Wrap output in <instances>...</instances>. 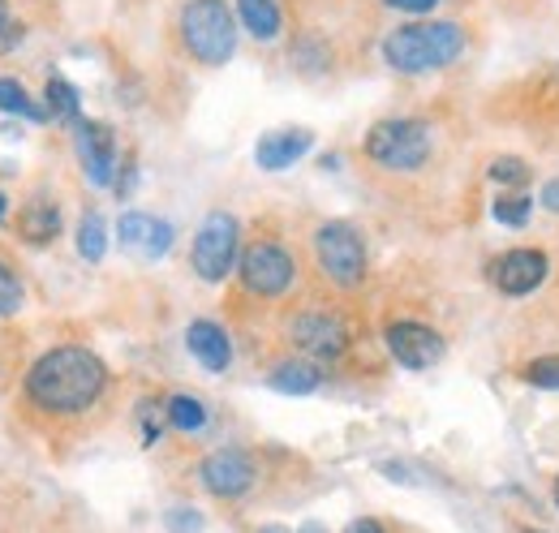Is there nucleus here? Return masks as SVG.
Segmentation results:
<instances>
[{
	"instance_id": "obj_1",
	"label": "nucleus",
	"mask_w": 559,
	"mask_h": 533,
	"mask_svg": "<svg viewBox=\"0 0 559 533\" xmlns=\"http://www.w3.org/2000/svg\"><path fill=\"white\" fill-rule=\"evenodd\" d=\"M22 388H26V400L39 413L78 417V413H86L95 400L104 396L108 366L82 344H57V348H48V353H39L31 362Z\"/></svg>"
},
{
	"instance_id": "obj_2",
	"label": "nucleus",
	"mask_w": 559,
	"mask_h": 533,
	"mask_svg": "<svg viewBox=\"0 0 559 533\" xmlns=\"http://www.w3.org/2000/svg\"><path fill=\"white\" fill-rule=\"evenodd\" d=\"M469 35L461 22L452 17H435V22H409L383 35V61L396 73H430V69H448L465 52Z\"/></svg>"
},
{
	"instance_id": "obj_3",
	"label": "nucleus",
	"mask_w": 559,
	"mask_h": 533,
	"mask_svg": "<svg viewBox=\"0 0 559 533\" xmlns=\"http://www.w3.org/2000/svg\"><path fill=\"white\" fill-rule=\"evenodd\" d=\"M177 31L199 66H224L237 52V17L224 0H186Z\"/></svg>"
},
{
	"instance_id": "obj_4",
	"label": "nucleus",
	"mask_w": 559,
	"mask_h": 533,
	"mask_svg": "<svg viewBox=\"0 0 559 533\" xmlns=\"http://www.w3.org/2000/svg\"><path fill=\"white\" fill-rule=\"evenodd\" d=\"M361 151L370 164H379L388 173H418L430 159V130H426V121H414V117L379 121V126H370Z\"/></svg>"
},
{
	"instance_id": "obj_5",
	"label": "nucleus",
	"mask_w": 559,
	"mask_h": 533,
	"mask_svg": "<svg viewBox=\"0 0 559 533\" xmlns=\"http://www.w3.org/2000/svg\"><path fill=\"white\" fill-rule=\"evenodd\" d=\"M241 263V224L228 215V211H211L207 220L199 224L194 233V246H190V266L199 280L207 284H224Z\"/></svg>"
},
{
	"instance_id": "obj_6",
	"label": "nucleus",
	"mask_w": 559,
	"mask_h": 533,
	"mask_svg": "<svg viewBox=\"0 0 559 533\" xmlns=\"http://www.w3.org/2000/svg\"><path fill=\"white\" fill-rule=\"evenodd\" d=\"M314 259H319V271L332 284H341V288H357L366 280V241H361V233L353 228L349 220L319 224V233H314Z\"/></svg>"
},
{
	"instance_id": "obj_7",
	"label": "nucleus",
	"mask_w": 559,
	"mask_h": 533,
	"mask_svg": "<svg viewBox=\"0 0 559 533\" xmlns=\"http://www.w3.org/2000/svg\"><path fill=\"white\" fill-rule=\"evenodd\" d=\"M237 275H241V288L250 297H263V301H276L293 288L297 280V259L288 246H280L272 237L254 241L241 250V263H237Z\"/></svg>"
},
{
	"instance_id": "obj_8",
	"label": "nucleus",
	"mask_w": 559,
	"mask_h": 533,
	"mask_svg": "<svg viewBox=\"0 0 559 533\" xmlns=\"http://www.w3.org/2000/svg\"><path fill=\"white\" fill-rule=\"evenodd\" d=\"M288 340L310 357V362H341L349 353V328L345 319L328 310H301L288 319Z\"/></svg>"
},
{
	"instance_id": "obj_9",
	"label": "nucleus",
	"mask_w": 559,
	"mask_h": 533,
	"mask_svg": "<svg viewBox=\"0 0 559 533\" xmlns=\"http://www.w3.org/2000/svg\"><path fill=\"white\" fill-rule=\"evenodd\" d=\"M254 477H259V465L241 448H215L211 457H203V465H199V482L207 486V495H215V499H241V495H250Z\"/></svg>"
},
{
	"instance_id": "obj_10",
	"label": "nucleus",
	"mask_w": 559,
	"mask_h": 533,
	"mask_svg": "<svg viewBox=\"0 0 559 533\" xmlns=\"http://www.w3.org/2000/svg\"><path fill=\"white\" fill-rule=\"evenodd\" d=\"M73 146H78V159H82V173H86L91 186L104 190V186L117 181L121 159H117V133H112V126L82 117V121L73 126Z\"/></svg>"
},
{
	"instance_id": "obj_11",
	"label": "nucleus",
	"mask_w": 559,
	"mask_h": 533,
	"mask_svg": "<svg viewBox=\"0 0 559 533\" xmlns=\"http://www.w3.org/2000/svg\"><path fill=\"white\" fill-rule=\"evenodd\" d=\"M388 353L405 366V370H430V366H439L443 362V353H448V344H443V335L435 332V328H426L418 319H396V323H388Z\"/></svg>"
},
{
	"instance_id": "obj_12",
	"label": "nucleus",
	"mask_w": 559,
	"mask_h": 533,
	"mask_svg": "<svg viewBox=\"0 0 559 533\" xmlns=\"http://www.w3.org/2000/svg\"><path fill=\"white\" fill-rule=\"evenodd\" d=\"M117 246L142 259V263H159L168 250H173V224L159 220V215H146V211H126L117 220Z\"/></svg>"
},
{
	"instance_id": "obj_13",
	"label": "nucleus",
	"mask_w": 559,
	"mask_h": 533,
	"mask_svg": "<svg viewBox=\"0 0 559 533\" xmlns=\"http://www.w3.org/2000/svg\"><path fill=\"white\" fill-rule=\"evenodd\" d=\"M547 271H551V259H547L543 250L521 246V250H508L503 259H495L490 280H495V288H499L503 297H530V293L547 280Z\"/></svg>"
},
{
	"instance_id": "obj_14",
	"label": "nucleus",
	"mask_w": 559,
	"mask_h": 533,
	"mask_svg": "<svg viewBox=\"0 0 559 533\" xmlns=\"http://www.w3.org/2000/svg\"><path fill=\"white\" fill-rule=\"evenodd\" d=\"M186 348L194 353V362L203 370H211V375H224L233 366V340H228V332L215 319H194L186 328Z\"/></svg>"
},
{
	"instance_id": "obj_15",
	"label": "nucleus",
	"mask_w": 559,
	"mask_h": 533,
	"mask_svg": "<svg viewBox=\"0 0 559 533\" xmlns=\"http://www.w3.org/2000/svg\"><path fill=\"white\" fill-rule=\"evenodd\" d=\"M310 146H314V133L310 130H297V126L272 130L259 138V146H254V164L267 168V173H280V168H293Z\"/></svg>"
},
{
	"instance_id": "obj_16",
	"label": "nucleus",
	"mask_w": 559,
	"mask_h": 533,
	"mask_svg": "<svg viewBox=\"0 0 559 533\" xmlns=\"http://www.w3.org/2000/svg\"><path fill=\"white\" fill-rule=\"evenodd\" d=\"M13 228H17V237H22L26 246H52V241L61 237V206L48 199H31L17 211Z\"/></svg>"
},
{
	"instance_id": "obj_17",
	"label": "nucleus",
	"mask_w": 559,
	"mask_h": 533,
	"mask_svg": "<svg viewBox=\"0 0 559 533\" xmlns=\"http://www.w3.org/2000/svg\"><path fill=\"white\" fill-rule=\"evenodd\" d=\"M267 383H272V392H280V396H314L323 388V370L310 357H284V362L272 366Z\"/></svg>"
},
{
	"instance_id": "obj_18",
	"label": "nucleus",
	"mask_w": 559,
	"mask_h": 533,
	"mask_svg": "<svg viewBox=\"0 0 559 533\" xmlns=\"http://www.w3.org/2000/svg\"><path fill=\"white\" fill-rule=\"evenodd\" d=\"M237 22H241L254 39H276L280 26H284L276 0H237Z\"/></svg>"
},
{
	"instance_id": "obj_19",
	"label": "nucleus",
	"mask_w": 559,
	"mask_h": 533,
	"mask_svg": "<svg viewBox=\"0 0 559 533\" xmlns=\"http://www.w3.org/2000/svg\"><path fill=\"white\" fill-rule=\"evenodd\" d=\"M44 112L57 117V121L78 126V121H82V95H78V86L52 73V78L44 82Z\"/></svg>"
},
{
	"instance_id": "obj_20",
	"label": "nucleus",
	"mask_w": 559,
	"mask_h": 533,
	"mask_svg": "<svg viewBox=\"0 0 559 533\" xmlns=\"http://www.w3.org/2000/svg\"><path fill=\"white\" fill-rule=\"evenodd\" d=\"M164 417H168V426L181 430V435H194V430L207 426V408H203V400L186 396V392H177V396L164 400Z\"/></svg>"
},
{
	"instance_id": "obj_21",
	"label": "nucleus",
	"mask_w": 559,
	"mask_h": 533,
	"mask_svg": "<svg viewBox=\"0 0 559 533\" xmlns=\"http://www.w3.org/2000/svg\"><path fill=\"white\" fill-rule=\"evenodd\" d=\"M78 254H82V263H104V254H108V224H104L99 211H86L78 220Z\"/></svg>"
},
{
	"instance_id": "obj_22",
	"label": "nucleus",
	"mask_w": 559,
	"mask_h": 533,
	"mask_svg": "<svg viewBox=\"0 0 559 533\" xmlns=\"http://www.w3.org/2000/svg\"><path fill=\"white\" fill-rule=\"evenodd\" d=\"M0 112L9 117H26V121H48V112L31 99V91L17 78H0Z\"/></svg>"
},
{
	"instance_id": "obj_23",
	"label": "nucleus",
	"mask_w": 559,
	"mask_h": 533,
	"mask_svg": "<svg viewBox=\"0 0 559 533\" xmlns=\"http://www.w3.org/2000/svg\"><path fill=\"white\" fill-rule=\"evenodd\" d=\"M490 211H495V220H499L503 228H525L530 215H534V199H530L525 190H503Z\"/></svg>"
},
{
	"instance_id": "obj_24",
	"label": "nucleus",
	"mask_w": 559,
	"mask_h": 533,
	"mask_svg": "<svg viewBox=\"0 0 559 533\" xmlns=\"http://www.w3.org/2000/svg\"><path fill=\"white\" fill-rule=\"evenodd\" d=\"M293 66L301 69V73H323V69L332 66L328 44H323V39H314V35L297 39V44H293Z\"/></svg>"
},
{
	"instance_id": "obj_25",
	"label": "nucleus",
	"mask_w": 559,
	"mask_h": 533,
	"mask_svg": "<svg viewBox=\"0 0 559 533\" xmlns=\"http://www.w3.org/2000/svg\"><path fill=\"white\" fill-rule=\"evenodd\" d=\"M490 181L503 186V190H525V186H530V164L516 159V155H499V159L490 164Z\"/></svg>"
},
{
	"instance_id": "obj_26",
	"label": "nucleus",
	"mask_w": 559,
	"mask_h": 533,
	"mask_svg": "<svg viewBox=\"0 0 559 533\" xmlns=\"http://www.w3.org/2000/svg\"><path fill=\"white\" fill-rule=\"evenodd\" d=\"M22 297H26V288H22V280L13 275V266L0 259V319H9V315H17L22 310Z\"/></svg>"
},
{
	"instance_id": "obj_27",
	"label": "nucleus",
	"mask_w": 559,
	"mask_h": 533,
	"mask_svg": "<svg viewBox=\"0 0 559 533\" xmlns=\"http://www.w3.org/2000/svg\"><path fill=\"white\" fill-rule=\"evenodd\" d=\"M521 379L534 383V388H551V392H559V357H534V362L521 370Z\"/></svg>"
},
{
	"instance_id": "obj_28",
	"label": "nucleus",
	"mask_w": 559,
	"mask_h": 533,
	"mask_svg": "<svg viewBox=\"0 0 559 533\" xmlns=\"http://www.w3.org/2000/svg\"><path fill=\"white\" fill-rule=\"evenodd\" d=\"M139 422H142V443H146V448H151V443H159V430H164V422H168V417H159L151 400H142L139 404Z\"/></svg>"
},
{
	"instance_id": "obj_29",
	"label": "nucleus",
	"mask_w": 559,
	"mask_h": 533,
	"mask_svg": "<svg viewBox=\"0 0 559 533\" xmlns=\"http://www.w3.org/2000/svg\"><path fill=\"white\" fill-rule=\"evenodd\" d=\"M168 530L173 533H199L203 530V517H199V512H168Z\"/></svg>"
},
{
	"instance_id": "obj_30",
	"label": "nucleus",
	"mask_w": 559,
	"mask_h": 533,
	"mask_svg": "<svg viewBox=\"0 0 559 533\" xmlns=\"http://www.w3.org/2000/svg\"><path fill=\"white\" fill-rule=\"evenodd\" d=\"M383 4H392V9H401V13H430L439 0H383Z\"/></svg>"
},
{
	"instance_id": "obj_31",
	"label": "nucleus",
	"mask_w": 559,
	"mask_h": 533,
	"mask_svg": "<svg viewBox=\"0 0 559 533\" xmlns=\"http://www.w3.org/2000/svg\"><path fill=\"white\" fill-rule=\"evenodd\" d=\"M538 202H543L547 211H556V215H559V177H551V181L543 186V194H538Z\"/></svg>"
},
{
	"instance_id": "obj_32",
	"label": "nucleus",
	"mask_w": 559,
	"mask_h": 533,
	"mask_svg": "<svg viewBox=\"0 0 559 533\" xmlns=\"http://www.w3.org/2000/svg\"><path fill=\"white\" fill-rule=\"evenodd\" d=\"M345 533H388L374 517H357V521H349V530Z\"/></svg>"
},
{
	"instance_id": "obj_33",
	"label": "nucleus",
	"mask_w": 559,
	"mask_h": 533,
	"mask_svg": "<svg viewBox=\"0 0 559 533\" xmlns=\"http://www.w3.org/2000/svg\"><path fill=\"white\" fill-rule=\"evenodd\" d=\"M4 31H9V4L0 0V35H4Z\"/></svg>"
},
{
	"instance_id": "obj_34",
	"label": "nucleus",
	"mask_w": 559,
	"mask_h": 533,
	"mask_svg": "<svg viewBox=\"0 0 559 533\" xmlns=\"http://www.w3.org/2000/svg\"><path fill=\"white\" fill-rule=\"evenodd\" d=\"M259 533H293V530H284V525H263Z\"/></svg>"
},
{
	"instance_id": "obj_35",
	"label": "nucleus",
	"mask_w": 559,
	"mask_h": 533,
	"mask_svg": "<svg viewBox=\"0 0 559 533\" xmlns=\"http://www.w3.org/2000/svg\"><path fill=\"white\" fill-rule=\"evenodd\" d=\"M301 533H328V530H323V525H306Z\"/></svg>"
},
{
	"instance_id": "obj_36",
	"label": "nucleus",
	"mask_w": 559,
	"mask_h": 533,
	"mask_svg": "<svg viewBox=\"0 0 559 533\" xmlns=\"http://www.w3.org/2000/svg\"><path fill=\"white\" fill-rule=\"evenodd\" d=\"M4 211H9V199H4V194H0V220H4Z\"/></svg>"
},
{
	"instance_id": "obj_37",
	"label": "nucleus",
	"mask_w": 559,
	"mask_h": 533,
	"mask_svg": "<svg viewBox=\"0 0 559 533\" xmlns=\"http://www.w3.org/2000/svg\"><path fill=\"white\" fill-rule=\"evenodd\" d=\"M556 504H559V477H556Z\"/></svg>"
},
{
	"instance_id": "obj_38",
	"label": "nucleus",
	"mask_w": 559,
	"mask_h": 533,
	"mask_svg": "<svg viewBox=\"0 0 559 533\" xmlns=\"http://www.w3.org/2000/svg\"><path fill=\"white\" fill-rule=\"evenodd\" d=\"M525 533H543V530H525Z\"/></svg>"
}]
</instances>
